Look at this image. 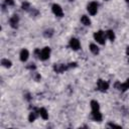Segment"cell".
Segmentation results:
<instances>
[{"instance_id": "cell-1", "label": "cell", "mask_w": 129, "mask_h": 129, "mask_svg": "<svg viewBox=\"0 0 129 129\" xmlns=\"http://www.w3.org/2000/svg\"><path fill=\"white\" fill-rule=\"evenodd\" d=\"M94 38H95V39L97 40V42H99V44H101V45H104V44H105L104 32L101 31V30L95 32V34H94Z\"/></svg>"}, {"instance_id": "cell-2", "label": "cell", "mask_w": 129, "mask_h": 129, "mask_svg": "<svg viewBox=\"0 0 129 129\" xmlns=\"http://www.w3.org/2000/svg\"><path fill=\"white\" fill-rule=\"evenodd\" d=\"M49 54H50V48L49 47H45L39 53L38 57H39V59H41V61H46V59H47L49 58Z\"/></svg>"}, {"instance_id": "cell-3", "label": "cell", "mask_w": 129, "mask_h": 129, "mask_svg": "<svg viewBox=\"0 0 129 129\" xmlns=\"http://www.w3.org/2000/svg\"><path fill=\"white\" fill-rule=\"evenodd\" d=\"M97 9H98V4L96 2H91L88 5V11L91 15H95L97 13Z\"/></svg>"}, {"instance_id": "cell-4", "label": "cell", "mask_w": 129, "mask_h": 129, "mask_svg": "<svg viewBox=\"0 0 129 129\" xmlns=\"http://www.w3.org/2000/svg\"><path fill=\"white\" fill-rule=\"evenodd\" d=\"M97 86H98V89H99L100 91H102V92L107 91V89L109 88L108 83H107V82H105V81H103V80H99V81H98Z\"/></svg>"}, {"instance_id": "cell-5", "label": "cell", "mask_w": 129, "mask_h": 129, "mask_svg": "<svg viewBox=\"0 0 129 129\" xmlns=\"http://www.w3.org/2000/svg\"><path fill=\"white\" fill-rule=\"evenodd\" d=\"M53 12H54L57 16H59V17H62V16L64 15L62 7L59 6V4H54V5H53Z\"/></svg>"}, {"instance_id": "cell-6", "label": "cell", "mask_w": 129, "mask_h": 129, "mask_svg": "<svg viewBox=\"0 0 129 129\" xmlns=\"http://www.w3.org/2000/svg\"><path fill=\"white\" fill-rule=\"evenodd\" d=\"M115 87L118 88L119 90L121 91H126L129 89V79L124 83V84H120V83H116L115 84Z\"/></svg>"}, {"instance_id": "cell-7", "label": "cell", "mask_w": 129, "mask_h": 129, "mask_svg": "<svg viewBox=\"0 0 129 129\" xmlns=\"http://www.w3.org/2000/svg\"><path fill=\"white\" fill-rule=\"evenodd\" d=\"M70 47H71L73 49H75V50L79 49V48H80V41H79L78 39H76V38H72V39L70 40Z\"/></svg>"}, {"instance_id": "cell-8", "label": "cell", "mask_w": 129, "mask_h": 129, "mask_svg": "<svg viewBox=\"0 0 129 129\" xmlns=\"http://www.w3.org/2000/svg\"><path fill=\"white\" fill-rule=\"evenodd\" d=\"M9 23L11 25V27L16 28L17 27V24H18V16H17V15H13L10 18V20H9Z\"/></svg>"}, {"instance_id": "cell-9", "label": "cell", "mask_w": 129, "mask_h": 129, "mask_svg": "<svg viewBox=\"0 0 129 129\" xmlns=\"http://www.w3.org/2000/svg\"><path fill=\"white\" fill-rule=\"evenodd\" d=\"M55 71L57 73H63L65 72L67 69H68V66H65V65H62V64H59V65H56L55 66Z\"/></svg>"}, {"instance_id": "cell-10", "label": "cell", "mask_w": 129, "mask_h": 129, "mask_svg": "<svg viewBox=\"0 0 129 129\" xmlns=\"http://www.w3.org/2000/svg\"><path fill=\"white\" fill-rule=\"evenodd\" d=\"M28 50L27 49H22L21 50V53H20V59L22 62H25V61H27V59H28Z\"/></svg>"}, {"instance_id": "cell-11", "label": "cell", "mask_w": 129, "mask_h": 129, "mask_svg": "<svg viewBox=\"0 0 129 129\" xmlns=\"http://www.w3.org/2000/svg\"><path fill=\"white\" fill-rule=\"evenodd\" d=\"M38 114L40 115V117H41L42 119H45V120H47V119L48 118L47 111L45 108H40V109L38 110Z\"/></svg>"}, {"instance_id": "cell-12", "label": "cell", "mask_w": 129, "mask_h": 129, "mask_svg": "<svg viewBox=\"0 0 129 129\" xmlns=\"http://www.w3.org/2000/svg\"><path fill=\"white\" fill-rule=\"evenodd\" d=\"M93 119L95 121H101L102 120V114L98 111H93Z\"/></svg>"}, {"instance_id": "cell-13", "label": "cell", "mask_w": 129, "mask_h": 129, "mask_svg": "<svg viewBox=\"0 0 129 129\" xmlns=\"http://www.w3.org/2000/svg\"><path fill=\"white\" fill-rule=\"evenodd\" d=\"M81 21L84 25H90L91 24V20L89 19V17L88 16H86V15H83L81 17Z\"/></svg>"}, {"instance_id": "cell-14", "label": "cell", "mask_w": 129, "mask_h": 129, "mask_svg": "<svg viewBox=\"0 0 129 129\" xmlns=\"http://www.w3.org/2000/svg\"><path fill=\"white\" fill-rule=\"evenodd\" d=\"M91 108H92V111H98L99 110V103L95 100H93L91 102Z\"/></svg>"}, {"instance_id": "cell-15", "label": "cell", "mask_w": 129, "mask_h": 129, "mask_svg": "<svg viewBox=\"0 0 129 129\" xmlns=\"http://www.w3.org/2000/svg\"><path fill=\"white\" fill-rule=\"evenodd\" d=\"M90 49H91V51L93 54H95V55H97L98 53H99V48H98V47L96 46V45H94V44H91L90 45Z\"/></svg>"}, {"instance_id": "cell-16", "label": "cell", "mask_w": 129, "mask_h": 129, "mask_svg": "<svg viewBox=\"0 0 129 129\" xmlns=\"http://www.w3.org/2000/svg\"><path fill=\"white\" fill-rule=\"evenodd\" d=\"M106 35H107V37L110 39V40H114L115 39V34H114V32L112 31V30H108L107 32H106Z\"/></svg>"}, {"instance_id": "cell-17", "label": "cell", "mask_w": 129, "mask_h": 129, "mask_svg": "<svg viewBox=\"0 0 129 129\" xmlns=\"http://www.w3.org/2000/svg\"><path fill=\"white\" fill-rule=\"evenodd\" d=\"M1 64L5 67V68H9V67H11V62L10 61H8V59H3L2 61H1Z\"/></svg>"}, {"instance_id": "cell-18", "label": "cell", "mask_w": 129, "mask_h": 129, "mask_svg": "<svg viewBox=\"0 0 129 129\" xmlns=\"http://www.w3.org/2000/svg\"><path fill=\"white\" fill-rule=\"evenodd\" d=\"M36 117H37V112H31V113L29 114L28 120H29L30 122H32V121H34V120H35Z\"/></svg>"}, {"instance_id": "cell-19", "label": "cell", "mask_w": 129, "mask_h": 129, "mask_svg": "<svg viewBox=\"0 0 129 129\" xmlns=\"http://www.w3.org/2000/svg\"><path fill=\"white\" fill-rule=\"evenodd\" d=\"M54 34V31H53V29H47V30H46L45 31V33H44V35L46 36V37H50L51 35Z\"/></svg>"}, {"instance_id": "cell-20", "label": "cell", "mask_w": 129, "mask_h": 129, "mask_svg": "<svg viewBox=\"0 0 129 129\" xmlns=\"http://www.w3.org/2000/svg\"><path fill=\"white\" fill-rule=\"evenodd\" d=\"M30 8V6H29V3L28 2H24L23 4H22V9H24V10H28Z\"/></svg>"}, {"instance_id": "cell-21", "label": "cell", "mask_w": 129, "mask_h": 129, "mask_svg": "<svg viewBox=\"0 0 129 129\" xmlns=\"http://www.w3.org/2000/svg\"><path fill=\"white\" fill-rule=\"evenodd\" d=\"M5 3L7 4V5H14V1L13 0H5Z\"/></svg>"}, {"instance_id": "cell-22", "label": "cell", "mask_w": 129, "mask_h": 129, "mask_svg": "<svg viewBox=\"0 0 129 129\" xmlns=\"http://www.w3.org/2000/svg\"><path fill=\"white\" fill-rule=\"evenodd\" d=\"M76 66H77L76 63H71V64H69V65H68V69H70V68H75Z\"/></svg>"}, {"instance_id": "cell-23", "label": "cell", "mask_w": 129, "mask_h": 129, "mask_svg": "<svg viewBox=\"0 0 129 129\" xmlns=\"http://www.w3.org/2000/svg\"><path fill=\"white\" fill-rule=\"evenodd\" d=\"M109 126H111V127H120V126H118V125H116V124H113V123H110Z\"/></svg>"}, {"instance_id": "cell-24", "label": "cell", "mask_w": 129, "mask_h": 129, "mask_svg": "<svg viewBox=\"0 0 129 129\" xmlns=\"http://www.w3.org/2000/svg\"><path fill=\"white\" fill-rule=\"evenodd\" d=\"M126 53H127V55L129 56V47H127V51H126Z\"/></svg>"}, {"instance_id": "cell-25", "label": "cell", "mask_w": 129, "mask_h": 129, "mask_svg": "<svg viewBox=\"0 0 129 129\" xmlns=\"http://www.w3.org/2000/svg\"><path fill=\"white\" fill-rule=\"evenodd\" d=\"M126 2H129V0H126Z\"/></svg>"}, {"instance_id": "cell-26", "label": "cell", "mask_w": 129, "mask_h": 129, "mask_svg": "<svg viewBox=\"0 0 129 129\" xmlns=\"http://www.w3.org/2000/svg\"><path fill=\"white\" fill-rule=\"evenodd\" d=\"M70 1H74V0H70Z\"/></svg>"}]
</instances>
